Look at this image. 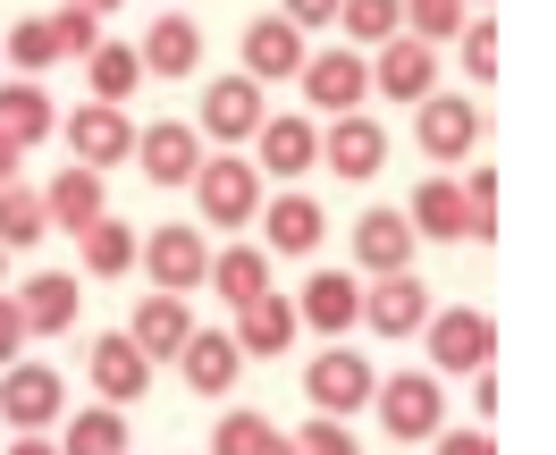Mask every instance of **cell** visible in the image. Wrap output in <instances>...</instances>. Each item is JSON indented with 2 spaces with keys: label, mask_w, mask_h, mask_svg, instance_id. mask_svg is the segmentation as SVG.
Returning a JSON list of instances; mask_svg holds the SVG:
<instances>
[{
  "label": "cell",
  "mask_w": 556,
  "mask_h": 455,
  "mask_svg": "<svg viewBox=\"0 0 556 455\" xmlns=\"http://www.w3.org/2000/svg\"><path fill=\"white\" fill-rule=\"evenodd\" d=\"M371 405H380V430L388 439H430V430H447V388H439V371H388L380 388H371Z\"/></svg>",
  "instance_id": "obj_1"
},
{
  "label": "cell",
  "mask_w": 556,
  "mask_h": 455,
  "mask_svg": "<svg viewBox=\"0 0 556 455\" xmlns=\"http://www.w3.org/2000/svg\"><path fill=\"white\" fill-rule=\"evenodd\" d=\"M186 186H194V211H203V228H244V219L262 211V169H253V161H237V152L203 161V169L186 177Z\"/></svg>",
  "instance_id": "obj_2"
},
{
  "label": "cell",
  "mask_w": 556,
  "mask_h": 455,
  "mask_svg": "<svg viewBox=\"0 0 556 455\" xmlns=\"http://www.w3.org/2000/svg\"><path fill=\"white\" fill-rule=\"evenodd\" d=\"M414 143L430 161H472V143H481V102H472V93H421L414 102Z\"/></svg>",
  "instance_id": "obj_3"
},
{
  "label": "cell",
  "mask_w": 556,
  "mask_h": 455,
  "mask_svg": "<svg viewBox=\"0 0 556 455\" xmlns=\"http://www.w3.org/2000/svg\"><path fill=\"white\" fill-rule=\"evenodd\" d=\"M136 262L152 270L161 295H194L211 270V245H203V228H152V237H136Z\"/></svg>",
  "instance_id": "obj_4"
},
{
  "label": "cell",
  "mask_w": 556,
  "mask_h": 455,
  "mask_svg": "<svg viewBox=\"0 0 556 455\" xmlns=\"http://www.w3.org/2000/svg\"><path fill=\"white\" fill-rule=\"evenodd\" d=\"M60 405H68V388L51 363H0V421L9 430H51Z\"/></svg>",
  "instance_id": "obj_5"
},
{
  "label": "cell",
  "mask_w": 556,
  "mask_h": 455,
  "mask_svg": "<svg viewBox=\"0 0 556 455\" xmlns=\"http://www.w3.org/2000/svg\"><path fill=\"white\" fill-rule=\"evenodd\" d=\"M262 118H270L262 85L228 68V76H211V93H203V127H194V136H219L228 152H237V143H253V136H262Z\"/></svg>",
  "instance_id": "obj_6"
},
{
  "label": "cell",
  "mask_w": 556,
  "mask_h": 455,
  "mask_svg": "<svg viewBox=\"0 0 556 455\" xmlns=\"http://www.w3.org/2000/svg\"><path fill=\"white\" fill-rule=\"evenodd\" d=\"M421 338H430V363H439V371H489V354H497V320L472 313V304H455V313L421 320Z\"/></svg>",
  "instance_id": "obj_7"
},
{
  "label": "cell",
  "mask_w": 556,
  "mask_h": 455,
  "mask_svg": "<svg viewBox=\"0 0 556 455\" xmlns=\"http://www.w3.org/2000/svg\"><path fill=\"white\" fill-rule=\"evenodd\" d=\"M85 380H93V405H136L143 388H152V363H143V346L127 329H110V338L85 346Z\"/></svg>",
  "instance_id": "obj_8"
},
{
  "label": "cell",
  "mask_w": 556,
  "mask_h": 455,
  "mask_svg": "<svg viewBox=\"0 0 556 455\" xmlns=\"http://www.w3.org/2000/svg\"><path fill=\"white\" fill-rule=\"evenodd\" d=\"M371 363H363V354L354 346H329V354H313V363H304V396H313V414H338L346 421L354 405H371Z\"/></svg>",
  "instance_id": "obj_9"
},
{
  "label": "cell",
  "mask_w": 556,
  "mask_h": 455,
  "mask_svg": "<svg viewBox=\"0 0 556 455\" xmlns=\"http://www.w3.org/2000/svg\"><path fill=\"white\" fill-rule=\"evenodd\" d=\"M304 102L329 110V118H346V110H363V93H371V60L363 51H304Z\"/></svg>",
  "instance_id": "obj_10"
},
{
  "label": "cell",
  "mask_w": 556,
  "mask_h": 455,
  "mask_svg": "<svg viewBox=\"0 0 556 455\" xmlns=\"http://www.w3.org/2000/svg\"><path fill=\"white\" fill-rule=\"evenodd\" d=\"M68 152L85 161V169L127 161V152H136V118H127V102H85V110L68 118Z\"/></svg>",
  "instance_id": "obj_11"
},
{
  "label": "cell",
  "mask_w": 556,
  "mask_h": 455,
  "mask_svg": "<svg viewBox=\"0 0 556 455\" xmlns=\"http://www.w3.org/2000/svg\"><path fill=\"white\" fill-rule=\"evenodd\" d=\"M127 161H143L152 186H186V177L203 169V136H194L186 118H161V127H136V152H127Z\"/></svg>",
  "instance_id": "obj_12"
},
{
  "label": "cell",
  "mask_w": 556,
  "mask_h": 455,
  "mask_svg": "<svg viewBox=\"0 0 556 455\" xmlns=\"http://www.w3.org/2000/svg\"><path fill=\"white\" fill-rule=\"evenodd\" d=\"M287 304H295V329L346 338L354 320H363V287H354L346 270H313V279H304V295H287Z\"/></svg>",
  "instance_id": "obj_13"
},
{
  "label": "cell",
  "mask_w": 556,
  "mask_h": 455,
  "mask_svg": "<svg viewBox=\"0 0 556 455\" xmlns=\"http://www.w3.org/2000/svg\"><path fill=\"white\" fill-rule=\"evenodd\" d=\"M371 85H380L388 102H421V93H439V51L414 35H388L380 60H371Z\"/></svg>",
  "instance_id": "obj_14"
},
{
  "label": "cell",
  "mask_w": 556,
  "mask_h": 455,
  "mask_svg": "<svg viewBox=\"0 0 556 455\" xmlns=\"http://www.w3.org/2000/svg\"><path fill=\"white\" fill-rule=\"evenodd\" d=\"M363 320H371V338H414L421 320H430V287H421L414 270H388V279H371V295H363Z\"/></svg>",
  "instance_id": "obj_15"
},
{
  "label": "cell",
  "mask_w": 556,
  "mask_h": 455,
  "mask_svg": "<svg viewBox=\"0 0 556 455\" xmlns=\"http://www.w3.org/2000/svg\"><path fill=\"white\" fill-rule=\"evenodd\" d=\"M320 169H338V177H380V169H388V136L363 118V110H346L338 127H320Z\"/></svg>",
  "instance_id": "obj_16"
},
{
  "label": "cell",
  "mask_w": 556,
  "mask_h": 455,
  "mask_svg": "<svg viewBox=\"0 0 556 455\" xmlns=\"http://www.w3.org/2000/svg\"><path fill=\"white\" fill-rule=\"evenodd\" d=\"M253 169H270V177L320 169V127H313V118H262V136H253Z\"/></svg>",
  "instance_id": "obj_17"
},
{
  "label": "cell",
  "mask_w": 556,
  "mask_h": 455,
  "mask_svg": "<svg viewBox=\"0 0 556 455\" xmlns=\"http://www.w3.org/2000/svg\"><path fill=\"white\" fill-rule=\"evenodd\" d=\"M414 228H405V211H363L354 219V262L371 270V279H388V270H414Z\"/></svg>",
  "instance_id": "obj_18"
},
{
  "label": "cell",
  "mask_w": 556,
  "mask_h": 455,
  "mask_svg": "<svg viewBox=\"0 0 556 455\" xmlns=\"http://www.w3.org/2000/svg\"><path fill=\"white\" fill-rule=\"evenodd\" d=\"M237 354L244 363H270V354H287L295 346V304L287 295H253V304H237Z\"/></svg>",
  "instance_id": "obj_19"
},
{
  "label": "cell",
  "mask_w": 556,
  "mask_h": 455,
  "mask_svg": "<svg viewBox=\"0 0 556 455\" xmlns=\"http://www.w3.org/2000/svg\"><path fill=\"white\" fill-rule=\"evenodd\" d=\"M9 304H17V320H26V338H60V329H76V279H68V270H35Z\"/></svg>",
  "instance_id": "obj_20"
},
{
  "label": "cell",
  "mask_w": 556,
  "mask_h": 455,
  "mask_svg": "<svg viewBox=\"0 0 556 455\" xmlns=\"http://www.w3.org/2000/svg\"><path fill=\"white\" fill-rule=\"evenodd\" d=\"M304 68V26H287V17H253L244 26V76L253 85H278V76Z\"/></svg>",
  "instance_id": "obj_21"
},
{
  "label": "cell",
  "mask_w": 556,
  "mask_h": 455,
  "mask_svg": "<svg viewBox=\"0 0 556 455\" xmlns=\"http://www.w3.org/2000/svg\"><path fill=\"white\" fill-rule=\"evenodd\" d=\"M110 211V194H102V169H85V161H68V169L42 186V219L51 228H93Z\"/></svg>",
  "instance_id": "obj_22"
},
{
  "label": "cell",
  "mask_w": 556,
  "mask_h": 455,
  "mask_svg": "<svg viewBox=\"0 0 556 455\" xmlns=\"http://www.w3.org/2000/svg\"><path fill=\"white\" fill-rule=\"evenodd\" d=\"M177 363H186V388H194V396H228L237 371H244V354H237L228 329H194V338L177 346Z\"/></svg>",
  "instance_id": "obj_23"
},
{
  "label": "cell",
  "mask_w": 556,
  "mask_h": 455,
  "mask_svg": "<svg viewBox=\"0 0 556 455\" xmlns=\"http://www.w3.org/2000/svg\"><path fill=\"white\" fill-rule=\"evenodd\" d=\"M143 346V363H177V346L194 338V313H186V295H143L136 304V329H127Z\"/></svg>",
  "instance_id": "obj_24"
},
{
  "label": "cell",
  "mask_w": 556,
  "mask_h": 455,
  "mask_svg": "<svg viewBox=\"0 0 556 455\" xmlns=\"http://www.w3.org/2000/svg\"><path fill=\"white\" fill-rule=\"evenodd\" d=\"M253 219L270 228V245H262V253H313L320 228H329V219H320V203H313V194H295V186H287V194H270Z\"/></svg>",
  "instance_id": "obj_25"
},
{
  "label": "cell",
  "mask_w": 556,
  "mask_h": 455,
  "mask_svg": "<svg viewBox=\"0 0 556 455\" xmlns=\"http://www.w3.org/2000/svg\"><path fill=\"white\" fill-rule=\"evenodd\" d=\"M136 60H143L152 76H194V68H203V26L169 9V17H152V35H143Z\"/></svg>",
  "instance_id": "obj_26"
},
{
  "label": "cell",
  "mask_w": 556,
  "mask_h": 455,
  "mask_svg": "<svg viewBox=\"0 0 556 455\" xmlns=\"http://www.w3.org/2000/svg\"><path fill=\"white\" fill-rule=\"evenodd\" d=\"M405 228H414V237H472V219H464V186H455L447 169L421 177L414 203H405Z\"/></svg>",
  "instance_id": "obj_27"
},
{
  "label": "cell",
  "mask_w": 556,
  "mask_h": 455,
  "mask_svg": "<svg viewBox=\"0 0 556 455\" xmlns=\"http://www.w3.org/2000/svg\"><path fill=\"white\" fill-rule=\"evenodd\" d=\"M60 127V110H51V93H42L35 76H17V85H0V136L17 143V152H35L42 136Z\"/></svg>",
  "instance_id": "obj_28"
},
{
  "label": "cell",
  "mask_w": 556,
  "mask_h": 455,
  "mask_svg": "<svg viewBox=\"0 0 556 455\" xmlns=\"http://www.w3.org/2000/svg\"><path fill=\"white\" fill-rule=\"evenodd\" d=\"M203 287H219V295H228V313H237V304H253V295H270V253H262V245H228V253H211Z\"/></svg>",
  "instance_id": "obj_29"
},
{
  "label": "cell",
  "mask_w": 556,
  "mask_h": 455,
  "mask_svg": "<svg viewBox=\"0 0 556 455\" xmlns=\"http://www.w3.org/2000/svg\"><path fill=\"white\" fill-rule=\"evenodd\" d=\"M76 253H85V270H93V279H127V270H136V228L102 211L93 228H76Z\"/></svg>",
  "instance_id": "obj_30"
},
{
  "label": "cell",
  "mask_w": 556,
  "mask_h": 455,
  "mask_svg": "<svg viewBox=\"0 0 556 455\" xmlns=\"http://www.w3.org/2000/svg\"><path fill=\"white\" fill-rule=\"evenodd\" d=\"M127 414L118 405H85V414L68 421V439H60V455H127Z\"/></svg>",
  "instance_id": "obj_31"
},
{
  "label": "cell",
  "mask_w": 556,
  "mask_h": 455,
  "mask_svg": "<svg viewBox=\"0 0 556 455\" xmlns=\"http://www.w3.org/2000/svg\"><path fill=\"white\" fill-rule=\"evenodd\" d=\"M85 76H93V102H127L143 85V60L127 42H93V51H85Z\"/></svg>",
  "instance_id": "obj_32"
},
{
  "label": "cell",
  "mask_w": 556,
  "mask_h": 455,
  "mask_svg": "<svg viewBox=\"0 0 556 455\" xmlns=\"http://www.w3.org/2000/svg\"><path fill=\"white\" fill-rule=\"evenodd\" d=\"M0 60H17L26 76L60 68V35H51V17H17V26L0 35Z\"/></svg>",
  "instance_id": "obj_33"
},
{
  "label": "cell",
  "mask_w": 556,
  "mask_h": 455,
  "mask_svg": "<svg viewBox=\"0 0 556 455\" xmlns=\"http://www.w3.org/2000/svg\"><path fill=\"white\" fill-rule=\"evenodd\" d=\"M35 237H51V219H42V194L35 186H0V245H35Z\"/></svg>",
  "instance_id": "obj_34"
},
{
  "label": "cell",
  "mask_w": 556,
  "mask_h": 455,
  "mask_svg": "<svg viewBox=\"0 0 556 455\" xmlns=\"http://www.w3.org/2000/svg\"><path fill=\"white\" fill-rule=\"evenodd\" d=\"M329 26H346L354 42H388V35H405V9L396 0H338Z\"/></svg>",
  "instance_id": "obj_35"
},
{
  "label": "cell",
  "mask_w": 556,
  "mask_h": 455,
  "mask_svg": "<svg viewBox=\"0 0 556 455\" xmlns=\"http://www.w3.org/2000/svg\"><path fill=\"white\" fill-rule=\"evenodd\" d=\"M396 9H405V35H414V42H430V51H439V42H447L455 26L472 17L464 0H396Z\"/></svg>",
  "instance_id": "obj_36"
},
{
  "label": "cell",
  "mask_w": 556,
  "mask_h": 455,
  "mask_svg": "<svg viewBox=\"0 0 556 455\" xmlns=\"http://www.w3.org/2000/svg\"><path fill=\"white\" fill-rule=\"evenodd\" d=\"M262 439H270V414H253V405L211 421V455H262Z\"/></svg>",
  "instance_id": "obj_37"
},
{
  "label": "cell",
  "mask_w": 556,
  "mask_h": 455,
  "mask_svg": "<svg viewBox=\"0 0 556 455\" xmlns=\"http://www.w3.org/2000/svg\"><path fill=\"white\" fill-rule=\"evenodd\" d=\"M287 447H295V455H363V447H354V430H346L338 414H313L295 439H287Z\"/></svg>",
  "instance_id": "obj_38"
},
{
  "label": "cell",
  "mask_w": 556,
  "mask_h": 455,
  "mask_svg": "<svg viewBox=\"0 0 556 455\" xmlns=\"http://www.w3.org/2000/svg\"><path fill=\"white\" fill-rule=\"evenodd\" d=\"M464 186V219H472V237H497V169H472L455 177Z\"/></svg>",
  "instance_id": "obj_39"
},
{
  "label": "cell",
  "mask_w": 556,
  "mask_h": 455,
  "mask_svg": "<svg viewBox=\"0 0 556 455\" xmlns=\"http://www.w3.org/2000/svg\"><path fill=\"white\" fill-rule=\"evenodd\" d=\"M455 35H464V68H472V85H489V76H497V26H489V17H464Z\"/></svg>",
  "instance_id": "obj_40"
},
{
  "label": "cell",
  "mask_w": 556,
  "mask_h": 455,
  "mask_svg": "<svg viewBox=\"0 0 556 455\" xmlns=\"http://www.w3.org/2000/svg\"><path fill=\"white\" fill-rule=\"evenodd\" d=\"M51 35H60V60H85V51L102 42V17H85V9H51Z\"/></svg>",
  "instance_id": "obj_41"
},
{
  "label": "cell",
  "mask_w": 556,
  "mask_h": 455,
  "mask_svg": "<svg viewBox=\"0 0 556 455\" xmlns=\"http://www.w3.org/2000/svg\"><path fill=\"white\" fill-rule=\"evenodd\" d=\"M430 439H439V455H497L489 430H430Z\"/></svg>",
  "instance_id": "obj_42"
},
{
  "label": "cell",
  "mask_w": 556,
  "mask_h": 455,
  "mask_svg": "<svg viewBox=\"0 0 556 455\" xmlns=\"http://www.w3.org/2000/svg\"><path fill=\"white\" fill-rule=\"evenodd\" d=\"M278 17H287V26H329L338 0H278Z\"/></svg>",
  "instance_id": "obj_43"
},
{
  "label": "cell",
  "mask_w": 556,
  "mask_h": 455,
  "mask_svg": "<svg viewBox=\"0 0 556 455\" xmlns=\"http://www.w3.org/2000/svg\"><path fill=\"white\" fill-rule=\"evenodd\" d=\"M26 354V320H17V304L0 295V363H17Z\"/></svg>",
  "instance_id": "obj_44"
},
{
  "label": "cell",
  "mask_w": 556,
  "mask_h": 455,
  "mask_svg": "<svg viewBox=\"0 0 556 455\" xmlns=\"http://www.w3.org/2000/svg\"><path fill=\"white\" fill-rule=\"evenodd\" d=\"M472 414H481V421L497 414V380H489V371H472Z\"/></svg>",
  "instance_id": "obj_45"
},
{
  "label": "cell",
  "mask_w": 556,
  "mask_h": 455,
  "mask_svg": "<svg viewBox=\"0 0 556 455\" xmlns=\"http://www.w3.org/2000/svg\"><path fill=\"white\" fill-rule=\"evenodd\" d=\"M9 455H60V447H51L42 430H17V439H9Z\"/></svg>",
  "instance_id": "obj_46"
},
{
  "label": "cell",
  "mask_w": 556,
  "mask_h": 455,
  "mask_svg": "<svg viewBox=\"0 0 556 455\" xmlns=\"http://www.w3.org/2000/svg\"><path fill=\"white\" fill-rule=\"evenodd\" d=\"M17 161H26V152H17V143L0 136V186H9V177H17Z\"/></svg>",
  "instance_id": "obj_47"
},
{
  "label": "cell",
  "mask_w": 556,
  "mask_h": 455,
  "mask_svg": "<svg viewBox=\"0 0 556 455\" xmlns=\"http://www.w3.org/2000/svg\"><path fill=\"white\" fill-rule=\"evenodd\" d=\"M60 9H85V17H110V9H118V0H60Z\"/></svg>",
  "instance_id": "obj_48"
},
{
  "label": "cell",
  "mask_w": 556,
  "mask_h": 455,
  "mask_svg": "<svg viewBox=\"0 0 556 455\" xmlns=\"http://www.w3.org/2000/svg\"><path fill=\"white\" fill-rule=\"evenodd\" d=\"M262 455H295V447H287V430H270V439H262Z\"/></svg>",
  "instance_id": "obj_49"
},
{
  "label": "cell",
  "mask_w": 556,
  "mask_h": 455,
  "mask_svg": "<svg viewBox=\"0 0 556 455\" xmlns=\"http://www.w3.org/2000/svg\"><path fill=\"white\" fill-rule=\"evenodd\" d=\"M0 270H9V245H0Z\"/></svg>",
  "instance_id": "obj_50"
},
{
  "label": "cell",
  "mask_w": 556,
  "mask_h": 455,
  "mask_svg": "<svg viewBox=\"0 0 556 455\" xmlns=\"http://www.w3.org/2000/svg\"><path fill=\"white\" fill-rule=\"evenodd\" d=\"M464 9H481V0H464Z\"/></svg>",
  "instance_id": "obj_51"
}]
</instances>
